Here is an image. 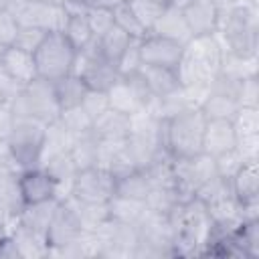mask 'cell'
Returning a JSON list of instances; mask_svg holds the SVG:
<instances>
[{
    "label": "cell",
    "mask_w": 259,
    "mask_h": 259,
    "mask_svg": "<svg viewBox=\"0 0 259 259\" xmlns=\"http://www.w3.org/2000/svg\"><path fill=\"white\" fill-rule=\"evenodd\" d=\"M12 121H14V115H12L10 107L8 105L0 107V144L8 140V134L12 130Z\"/></svg>",
    "instance_id": "cell-51"
},
{
    "label": "cell",
    "mask_w": 259,
    "mask_h": 259,
    "mask_svg": "<svg viewBox=\"0 0 259 259\" xmlns=\"http://www.w3.org/2000/svg\"><path fill=\"white\" fill-rule=\"evenodd\" d=\"M4 235H6V233H4V231H2V227H0V237H4Z\"/></svg>",
    "instance_id": "cell-59"
},
{
    "label": "cell",
    "mask_w": 259,
    "mask_h": 259,
    "mask_svg": "<svg viewBox=\"0 0 259 259\" xmlns=\"http://www.w3.org/2000/svg\"><path fill=\"white\" fill-rule=\"evenodd\" d=\"M73 140H75V136L59 119L47 123L42 146H40V154H38V166H45L53 158L67 154L71 150V146H73Z\"/></svg>",
    "instance_id": "cell-20"
},
{
    "label": "cell",
    "mask_w": 259,
    "mask_h": 259,
    "mask_svg": "<svg viewBox=\"0 0 259 259\" xmlns=\"http://www.w3.org/2000/svg\"><path fill=\"white\" fill-rule=\"evenodd\" d=\"M20 89H22V87H20V85L10 77V73H8V71L4 69V65L0 63V91L4 93L6 101L10 103V101L18 95V91H20Z\"/></svg>",
    "instance_id": "cell-50"
},
{
    "label": "cell",
    "mask_w": 259,
    "mask_h": 259,
    "mask_svg": "<svg viewBox=\"0 0 259 259\" xmlns=\"http://www.w3.org/2000/svg\"><path fill=\"white\" fill-rule=\"evenodd\" d=\"M127 4L134 10V14H136L138 22L142 24V28L146 30V34H150V30L154 28L156 20L160 18V14H162V10L166 6V4H162L158 0H130Z\"/></svg>",
    "instance_id": "cell-39"
},
{
    "label": "cell",
    "mask_w": 259,
    "mask_h": 259,
    "mask_svg": "<svg viewBox=\"0 0 259 259\" xmlns=\"http://www.w3.org/2000/svg\"><path fill=\"white\" fill-rule=\"evenodd\" d=\"M0 63L4 65V69L10 73V77L20 85H28L32 83L38 75H36V65H34V57L22 49L16 47H6L0 53Z\"/></svg>",
    "instance_id": "cell-19"
},
{
    "label": "cell",
    "mask_w": 259,
    "mask_h": 259,
    "mask_svg": "<svg viewBox=\"0 0 259 259\" xmlns=\"http://www.w3.org/2000/svg\"><path fill=\"white\" fill-rule=\"evenodd\" d=\"M32 57L36 65V75L45 81L55 83L73 71L77 51L63 36V32H49Z\"/></svg>",
    "instance_id": "cell-6"
},
{
    "label": "cell",
    "mask_w": 259,
    "mask_h": 259,
    "mask_svg": "<svg viewBox=\"0 0 259 259\" xmlns=\"http://www.w3.org/2000/svg\"><path fill=\"white\" fill-rule=\"evenodd\" d=\"M59 121H61L75 138H77V136H83V134H89L91 127H93V119L87 115V111H85L81 105L63 109V111L59 113Z\"/></svg>",
    "instance_id": "cell-40"
},
{
    "label": "cell",
    "mask_w": 259,
    "mask_h": 259,
    "mask_svg": "<svg viewBox=\"0 0 259 259\" xmlns=\"http://www.w3.org/2000/svg\"><path fill=\"white\" fill-rule=\"evenodd\" d=\"M190 2H194V0H170L168 4H172V6H176V8H184V6L190 4Z\"/></svg>",
    "instance_id": "cell-54"
},
{
    "label": "cell",
    "mask_w": 259,
    "mask_h": 259,
    "mask_svg": "<svg viewBox=\"0 0 259 259\" xmlns=\"http://www.w3.org/2000/svg\"><path fill=\"white\" fill-rule=\"evenodd\" d=\"M158 2H162V4H168V2H170V0H158Z\"/></svg>",
    "instance_id": "cell-58"
},
{
    "label": "cell",
    "mask_w": 259,
    "mask_h": 259,
    "mask_svg": "<svg viewBox=\"0 0 259 259\" xmlns=\"http://www.w3.org/2000/svg\"><path fill=\"white\" fill-rule=\"evenodd\" d=\"M107 210H109V219H113V221L127 223V225H138L140 219L144 217V212L148 210V206H146V200L113 194L107 200Z\"/></svg>",
    "instance_id": "cell-29"
},
{
    "label": "cell",
    "mask_w": 259,
    "mask_h": 259,
    "mask_svg": "<svg viewBox=\"0 0 259 259\" xmlns=\"http://www.w3.org/2000/svg\"><path fill=\"white\" fill-rule=\"evenodd\" d=\"M140 75L150 91L152 97L164 99L172 93H176L182 85L176 75V69H166V67H154V65H142Z\"/></svg>",
    "instance_id": "cell-22"
},
{
    "label": "cell",
    "mask_w": 259,
    "mask_h": 259,
    "mask_svg": "<svg viewBox=\"0 0 259 259\" xmlns=\"http://www.w3.org/2000/svg\"><path fill=\"white\" fill-rule=\"evenodd\" d=\"M99 243H101V253L99 257L105 259H134L140 237H138V227L119 223L113 219H107L101 223V227L95 231Z\"/></svg>",
    "instance_id": "cell-11"
},
{
    "label": "cell",
    "mask_w": 259,
    "mask_h": 259,
    "mask_svg": "<svg viewBox=\"0 0 259 259\" xmlns=\"http://www.w3.org/2000/svg\"><path fill=\"white\" fill-rule=\"evenodd\" d=\"M150 190H152V184H150L146 172L140 168L121 176V178H115V194H119V196L146 200Z\"/></svg>",
    "instance_id": "cell-32"
},
{
    "label": "cell",
    "mask_w": 259,
    "mask_h": 259,
    "mask_svg": "<svg viewBox=\"0 0 259 259\" xmlns=\"http://www.w3.org/2000/svg\"><path fill=\"white\" fill-rule=\"evenodd\" d=\"M26 2H40V4H63V0H26Z\"/></svg>",
    "instance_id": "cell-55"
},
{
    "label": "cell",
    "mask_w": 259,
    "mask_h": 259,
    "mask_svg": "<svg viewBox=\"0 0 259 259\" xmlns=\"http://www.w3.org/2000/svg\"><path fill=\"white\" fill-rule=\"evenodd\" d=\"M89 6H95V8H109V10H113L117 4H121V2H125V0H85Z\"/></svg>",
    "instance_id": "cell-53"
},
{
    "label": "cell",
    "mask_w": 259,
    "mask_h": 259,
    "mask_svg": "<svg viewBox=\"0 0 259 259\" xmlns=\"http://www.w3.org/2000/svg\"><path fill=\"white\" fill-rule=\"evenodd\" d=\"M81 107L87 111V115L91 119H95L97 115H101L107 107H109V101H107V91H97V89H87L83 99H81Z\"/></svg>",
    "instance_id": "cell-46"
},
{
    "label": "cell",
    "mask_w": 259,
    "mask_h": 259,
    "mask_svg": "<svg viewBox=\"0 0 259 259\" xmlns=\"http://www.w3.org/2000/svg\"><path fill=\"white\" fill-rule=\"evenodd\" d=\"M89 26H91V32L95 38H99L101 34H105L111 26H113V10L109 8H95V6H89L87 14H85Z\"/></svg>",
    "instance_id": "cell-45"
},
{
    "label": "cell",
    "mask_w": 259,
    "mask_h": 259,
    "mask_svg": "<svg viewBox=\"0 0 259 259\" xmlns=\"http://www.w3.org/2000/svg\"><path fill=\"white\" fill-rule=\"evenodd\" d=\"M113 24L119 26L123 32H127L132 38H144L146 36V30L138 22V18H136V14L127 2H121L113 8Z\"/></svg>",
    "instance_id": "cell-42"
},
{
    "label": "cell",
    "mask_w": 259,
    "mask_h": 259,
    "mask_svg": "<svg viewBox=\"0 0 259 259\" xmlns=\"http://www.w3.org/2000/svg\"><path fill=\"white\" fill-rule=\"evenodd\" d=\"M8 237L12 239L20 259H45V257H49L47 239L42 235H38L36 231L28 229L26 225H22L20 221L16 223V227L10 231Z\"/></svg>",
    "instance_id": "cell-24"
},
{
    "label": "cell",
    "mask_w": 259,
    "mask_h": 259,
    "mask_svg": "<svg viewBox=\"0 0 259 259\" xmlns=\"http://www.w3.org/2000/svg\"><path fill=\"white\" fill-rule=\"evenodd\" d=\"M45 127L47 123L32 119V117H14L6 144L22 170L38 166V154H40V146L45 138Z\"/></svg>",
    "instance_id": "cell-8"
},
{
    "label": "cell",
    "mask_w": 259,
    "mask_h": 259,
    "mask_svg": "<svg viewBox=\"0 0 259 259\" xmlns=\"http://www.w3.org/2000/svg\"><path fill=\"white\" fill-rule=\"evenodd\" d=\"M217 38L223 51L241 59H257L259 49V12L257 4L243 2L233 8L221 10Z\"/></svg>",
    "instance_id": "cell-2"
},
{
    "label": "cell",
    "mask_w": 259,
    "mask_h": 259,
    "mask_svg": "<svg viewBox=\"0 0 259 259\" xmlns=\"http://www.w3.org/2000/svg\"><path fill=\"white\" fill-rule=\"evenodd\" d=\"M63 36L71 42V47L75 51H81L83 47H87L95 38L93 32H91V26L87 22V18L81 16V14H71L67 18V24L63 28Z\"/></svg>",
    "instance_id": "cell-35"
},
{
    "label": "cell",
    "mask_w": 259,
    "mask_h": 259,
    "mask_svg": "<svg viewBox=\"0 0 259 259\" xmlns=\"http://www.w3.org/2000/svg\"><path fill=\"white\" fill-rule=\"evenodd\" d=\"M57 204H59L57 198H49V200L34 202V204H24L22 212L18 214V221L47 239V229H49L51 219L57 210Z\"/></svg>",
    "instance_id": "cell-28"
},
{
    "label": "cell",
    "mask_w": 259,
    "mask_h": 259,
    "mask_svg": "<svg viewBox=\"0 0 259 259\" xmlns=\"http://www.w3.org/2000/svg\"><path fill=\"white\" fill-rule=\"evenodd\" d=\"M219 73L233 77V79H245V77L257 75V59H241L229 51H223Z\"/></svg>",
    "instance_id": "cell-38"
},
{
    "label": "cell",
    "mask_w": 259,
    "mask_h": 259,
    "mask_svg": "<svg viewBox=\"0 0 259 259\" xmlns=\"http://www.w3.org/2000/svg\"><path fill=\"white\" fill-rule=\"evenodd\" d=\"M184 202L182 196L178 194L174 184H166V186H152V190L146 196V206L154 212L160 214H168L176 204Z\"/></svg>",
    "instance_id": "cell-33"
},
{
    "label": "cell",
    "mask_w": 259,
    "mask_h": 259,
    "mask_svg": "<svg viewBox=\"0 0 259 259\" xmlns=\"http://www.w3.org/2000/svg\"><path fill=\"white\" fill-rule=\"evenodd\" d=\"M91 132L101 142H119V140H125L127 134H130V115L107 107L101 115H97L93 119Z\"/></svg>",
    "instance_id": "cell-25"
},
{
    "label": "cell",
    "mask_w": 259,
    "mask_h": 259,
    "mask_svg": "<svg viewBox=\"0 0 259 259\" xmlns=\"http://www.w3.org/2000/svg\"><path fill=\"white\" fill-rule=\"evenodd\" d=\"M18 26H34L47 32H63L67 24V10L63 4H40L26 0H12L8 6Z\"/></svg>",
    "instance_id": "cell-9"
},
{
    "label": "cell",
    "mask_w": 259,
    "mask_h": 259,
    "mask_svg": "<svg viewBox=\"0 0 259 259\" xmlns=\"http://www.w3.org/2000/svg\"><path fill=\"white\" fill-rule=\"evenodd\" d=\"M83 233V227L75 214V210L65 202L59 200L57 210L51 219V225L47 229V243L49 247H63L73 241H77Z\"/></svg>",
    "instance_id": "cell-15"
},
{
    "label": "cell",
    "mask_w": 259,
    "mask_h": 259,
    "mask_svg": "<svg viewBox=\"0 0 259 259\" xmlns=\"http://www.w3.org/2000/svg\"><path fill=\"white\" fill-rule=\"evenodd\" d=\"M150 34H158V36H166V38H172L180 45H186L190 38H192V32L182 16V10L172 6V4H166L160 18L156 20L154 28L150 30Z\"/></svg>",
    "instance_id": "cell-23"
},
{
    "label": "cell",
    "mask_w": 259,
    "mask_h": 259,
    "mask_svg": "<svg viewBox=\"0 0 259 259\" xmlns=\"http://www.w3.org/2000/svg\"><path fill=\"white\" fill-rule=\"evenodd\" d=\"M239 105L247 107H259V83L257 75L245 77L239 85Z\"/></svg>",
    "instance_id": "cell-47"
},
{
    "label": "cell",
    "mask_w": 259,
    "mask_h": 259,
    "mask_svg": "<svg viewBox=\"0 0 259 259\" xmlns=\"http://www.w3.org/2000/svg\"><path fill=\"white\" fill-rule=\"evenodd\" d=\"M237 152L245 162L249 160H259V136L257 138H247V140H237L235 144Z\"/></svg>",
    "instance_id": "cell-49"
},
{
    "label": "cell",
    "mask_w": 259,
    "mask_h": 259,
    "mask_svg": "<svg viewBox=\"0 0 259 259\" xmlns=\"http://www.w3.org/2000/svg\"><path fill=\"white\" fill-rule=\"evenodd\" d=\"M206 117L200 107H184L166 117V150L174 160L192 158L202 152Z\"/></svg>",
    "instance_id": "cell-4"
},
{
    "label": "cell",
    "mask_w": 259,
    "mask_h": 259,
    "mask_svg": "<svg viewBox=\"0 0 259 259\" xmlns=\"http://www.w3.org/2000/svg\"><path fill=\"white\" fill-rule=\"evenodd\" d=\"M71 194L83 202H107L115 194V176L99 166L79 170Z\"/></svg>",
    "instance_id": "cell-13"
},
{
    "label": "cell",
    "mask_w": 259,
    "mask_h": 259,
    "mask_svg": "<svg viewBox=\"0 0 259 259\" xmlns=\"http://www.w3.org/2000/svg\"><path fill=\"white\" fill-rule=\"evenodd\" d=\"M233 130L237 140H247V138H257L259 136V107H247L241 105L237 113L231 119Z\"/></svg>",
    "instance_id": "cell-36"
},
{
    "label": "cell",
    "mask_w": 259,
    "mask_h": 259,
    "mask_svg": "<svg viewBox=\"0 0 259 259\" xmlns=\"http://www.w3.org/2000/svg\"><path fill=\"white\" fill-rule=\"evenodd\" d=\"M53 87H55V95H57V101L61 105V111L69 109V107H75V105H81V99L87 91V85L83 83V79L73 75V73L55 81Z\"/></svg>",
    "instance_id": "cell-31"
},
{
    "label": "cell",
    "mask_w": 259,
    "mask_h": 259,
    "mask_svg": "<svg viewBox=\"0 0 259 259\" xmlns=\"http://www.w3.org/2000/svg\"><path fill=\"white\" fill-rule=\"evenodd\" d=\"M14 117H32L42 123H51L59 119L61 105L55 95V87L51 81L36 77L32 83L24 85L18 95L8 103Z\"/></svg>",
    "instance_id": "cell-5"
},
{
    "label": "cell",
    "mask_w": 259,
    "mask_h": 259,
    "mask_svg": "<svg viewBox=\"0 0 259 259\" xmlns=\"http://www.w3.org/2000/svg\"><path fill=\"white\" fill-rule=\"evenodd\" d=\"M16 30H18V24L10 14V10H0V49H6L12 45Z\"/></svg>",
    "instance_id": "cell-48"
},
{
    "label": "cell",
    "mask_w": 259,
    "mask_h": 259,
    "mask_svg": "<svg viewBox=\"0 0 259 259\" xmlns=\"http://www.w3.org/2000/svg\"><path fill=\"white\" fill-rule=\"evenodd\" d=\"M233 237L247 259L259 257V219L243 221V225L237 231H233Z\"/></svg>",
    "instance_id": "cell-37"
},
{
    "label": "cell",
    "mask_w": 259,
    "mask_h": 259,
    "mask_svg": "<svg viewBox=\"0 0 259 259\" xmlns=\"http://www.w3.org/2000/svg\"><path fill=\"white\" fill-rule=\"evenodd\" d=\"M237 136L231 119H206L204 136H202V152L208 156H219L231 148H235Z\"/></svg>",
    "instance_id": "cell-18"
},
{
    "label": "cell",
    "mask_w": 259,
    "mask_h": 259,
    "mask_svg": "<svg viewBox=\"0 0 259 259\" xmlns=\"http://www.w3.org/2000/svg\"><path fill=\"white\" fill-rule=\"evenodd\" d=\"M214 174H217L214 172V158L204 154V152H200L198 156H192V158L172 160L174 186H176V190L184 202L194 198L196 190Z\"/></svg>",
    "instance_id": "cell-10"
},
{
    "label": "cell",
    "mask_w": 259,
    "mask_h": 259,
    "mask_svg": "<svg viewBox=\"0 0 259 259\" xmlns=\"http://www.w3.org/2000/svg\"><path fill=\"white\" fill-rule=\"evenodd\" d=\"M0 257L2 259H16L18 257L16 247H14V243H12V239L8 235L0 237Z\"/></svg>",
    "instance_id": "cell-52"
},
{
    "label": "cell",
    "mask_w": 259,
    "mask_h": 259,
    "mask_svg": "<svg viewBox=\"0 0 259 259\" xmlns=\"http://www.w3.org/2000/svg\"><path fill=\"white\" fill-rule=\"evenodd\" d=\"M18 174L20 172L0 170V214L18 217L22 212V208H24Z\"/></svg>",
    "instance_id": "cell-26"
},
{
    "label": "cell",
    "mask_w": 259,
    "mask_h": 259,
    "mask_svg": "<svg viewBox=\"0 0 259 259\" xmlns=\"http://www.w3.org/2000/svg\"><path fill=\"white\" fill-rule=\"evenodd\" d=\"M130 40H132V36H130L127 32H123L119 26L113 24L105 34H101V36L97 38L99 53H101L107 61H111V63L115 65V61H117L119 55L125 51V47L130 45Z\"/></svg>",
    "instance_id": "cell-34"
},
{
    "label": "cell",
    "mask_w": 259,
    "mask_h": 259,
    "mask_svg": "<svg viewBox=\"0 0 259 259\" xmlns=\"http://www.w3.org/2000/svg\"><path fill=\"white\" fill-rule=\"evenodd\" d=\"M168 219L174 233L172 257L204 255V249L212 239V223L206 204L194 196L186 202L176 204L168 212Z\"/></svg>",
    "instance_id": "cell-1"
},
{
    "label": "cell",
    "mask_w": 259,
    "mask_h": 259,
    "mask_svg": "<svg viewBox=\"0 0 259 259\" xmlns=\"http://www.w3.org/2000/svg\"><path fill=\"white\" fill-rule=\"evenodd\" d=\"M18 182H20V192H22L24 204H34V202H42L49 198H57V182L40 166L20 170Z\"/></svg>",
    "instance_id": "cell-16"
},
{
    "label": "cell",
    "mask_w": 259,
    "mask_h": 259,
    "mask_svg": "<svg viewBox=\"0 0 259 259\" xmlns=\"http://www.w3.org/2000/svg\"><path fill=\"white\" fill-rule=\"evenodd\" d=\"M243 162L245 160L241 158L237 148H231V150L214 156V172H217V176H221L225 180H231L237 174V170L243 166Z\"/></svg>",
    "instance_id": "cell-44"
},
{
    "label": "cell",
    "mask_w": 259,
    "mask_h": 259,
    "mask_svg": "<svg viewBox=\"0 0 259 259\" xmlns=\"http://www.w3.org/2000/svg\"><path fill=\"white\" fill-rule=\"evenodd\" d=\"M223 47L217 34L192 36L184 49L176 67V75L182 87H210L221 71Z\"/></svg>",
    "instance_id": "cell-3"
},
{
    "label": "cell",
    "mask_w": 259,
    "mask_h": 259,
    "mask_svg": "<svg viewBox=\"0 0 259 259\" xmlns=\"http://www.w3.org/2000/svg\"><path fill=\"white\" fill-rule=\"evenodd\" d=\"M49 32L42 30V28H34V26H18L16 30V36L12 40V47L16 49H22L30 55H34V51L40 47V42L45 40Z\"/></svg>",
    "instance_id": "cell-43"
},
{
    "label": "cell",
    "mask_w": 259,
    "mask_h": 259,
    "mask_svg": "<svg viewBox=\"0 0 259 259\" xmlns=\"http://www.w3.org/2000/svg\"><path fill=\"white\" fill-rule=\"evenodd\" d=\"M69 156L73 160V164L77 166V170H85V168H93L97 166V158H99V140L95 138L93 132L77 136L73 140V146L69 150Z\"/></svg>",
    "instance_id": "cell-30"
},
{
    "label": "cell",
    "mask_w": 259,
    "mask_h": 259,
    "mask_svg": "<svg viewBox=\"0 0 259 259\" xmlns=\"http://www.w3.org/2000/svg\"><path fill=\"white\" fill-rule=\"evenodd\" d=\"M180 10H182V16H184L192 36L217 32L219 16H221V8H219L217 0H194Z\"/></svg>",
    "instance_id": "cell-17"
},
{
    "label": "cell",
    "mask_w": 259,
    "mask_h": 259,
    "mask_svg": "<svg viewBox=\"0 0 259 259\" xmlns=\"http://www.w3.org/2000/svg\"><path fill=\"white\" fill-rule=\"evenodd\" d=\"M10 2H12V0H0V10H8Z\"/></svg>",
    "instance_id": "cell-56"
},
{
    "label": "cell",
    "mask_w": 259,
    "mask_h": 259,
    "mask_svg": "<svg viewBox=\"0 0 259 259\" xmlns=\"http://www.w3.org/2000/svg\"><path fill=\"white\" fill-rule=\"evenodd\" d=\"M150 97L152 95H150L140 71L130 77H117L113 81V85L107 89L109 107L115 111H121L125 115H134L140 109H144Z\"/></svg>",
    "instance_id": "cell-12"
},
{
    "label": "cell",
    "mask_w": 259,
    "mask_h": 259,
    "mask_svg": "<svg viewBox=\"0 0 259 259\" xmlns=\"http://www.w3.org/2000/svg\"><path fill=\"white\" fill-rule=\"evenodd\" d=\"M4 105H8V101H6V97H4V93L0 91V107H4Z\"/></svg>",
    "instance_id": "cell-57"
},
{
    "label": "cell",
    "mask_w": 259,
    "mask_h": 259,
    "mask_svg": "<svg viewBox=\"0 0 259 259\" xmlns=\"http://www.w3.org/2000/svg\"><path fill=\"white\" fill-rule=\"evenodd\" d=\"M231 188L241 206L259 202V160L243 162V166L231 178Z\"/></svg>",
    "instance_id": "cell-21"
},
{
    "label": "cell",
    "mask_w": 259,
    "mask_h": 259,
    "mask_svg": "<svg viewBox=\"0 0 259 259\" xmlns=\"http://www.w3.org/2000/svg\"><path fill=\"white\" fill-rule=\"evenodd\" d=\"M136 227H138L140 243H138L134 259L172 257L174 233H172L168 214H160V212H154L148 208Z\"/></svg>",
    "instance_id": "cell-7"
},
{
    "label": "cell",
    "mask_w": 259,
    "mask_h": 259,
    "mask_svg": "<svg viewBox=\"0 0 259 259\" xmlns=\"http://www.w3.org/2000/svg\"><path fill=\"white\" fill-rule=\"evenodd\" d=\"M184 45L158 36V34H146L140 42V53H142V63L144 65H154V67H166V69H176L178 61L182 57Z\"/></svg>",
    "instance_id": "cell-14"
},
{
    "label": "cell",
    "mask_w": 259,
    "mask_h": 259,
    "mask_svg": "<svg viewBox=\"0 0 259 259\" xmlns=\"http://www.w3.org/2000/svg\"><path fill=\"white\" fill-rule=\"evenodd\" d=\"M140 42H142V38H132L130 45L125 47V51L115 61V69H117L119 77L136 75L140 71V67L144 65L142 63V53H140Z\"/></svg>",
    "instance_id": "cell-41"
},
{
    "label": "cell",
    "mask_w": 259,
    "mask_h": 259,
    "mask_svg": "<svg viewBox=\"0 0 259 259\" xmlns=\"http://www.w3.org/2000/svg\"><path fill=\"white\" fill-rule=\"evenodd\" d=\"M65 202L75 210L83 231H91L95 233L101 223H105L109 219V210H107V202H83L77 196H67Z\"/></svg>",
    "instance_id": "cell-27"
}]
</instances>
